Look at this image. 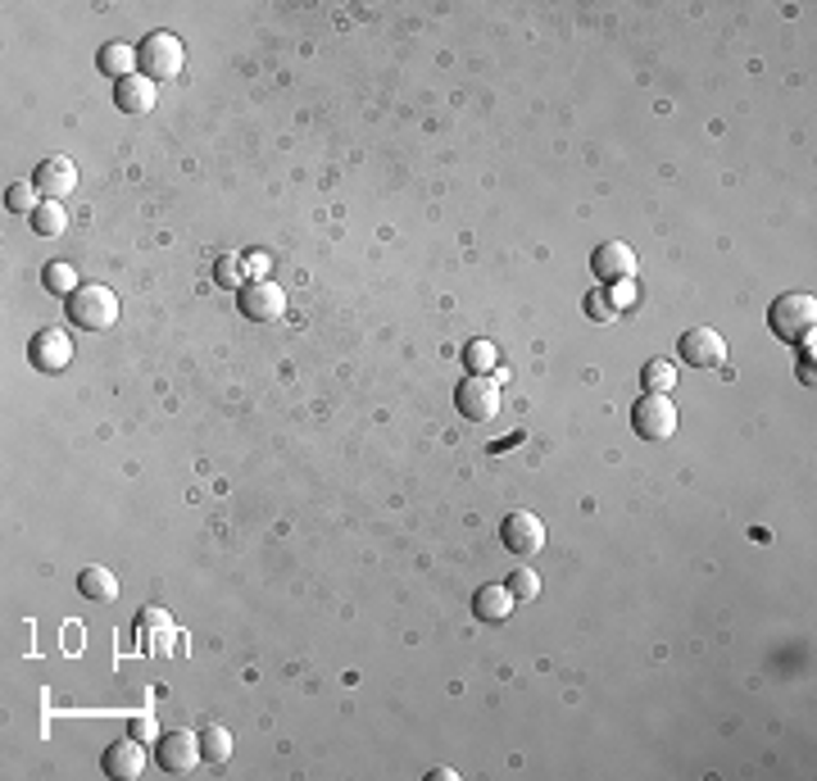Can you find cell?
<instances>
[{"label": "cell", "mask_w": 817, "mask_h": 781, "mask_svg": "<svg viewBox=\"0 0 817 781\" xmlns=\"http://www.w3.org/2000/svg\"><path fill=\"white\" fill-rule=\"evenodd\" d=\"M464 364H468V373H477V377H491L495 373V364H500V350L491 345V341H468L464 345Z\"/></svg>", "instance_id": "cell-21"}, {"label": "cell", "mask_w": 817, "mask_h": 781, "mask_svg": "<svg viewBox=\"0 0 817 781\" xmlns=\"http://www.w3.org/2000/svg\"><path fill=\"white\" fill-rule=\"evenodd\" d=\"M500 541H504V550H514L518 559H531V554L545 550V522L531 509H514L500 522Z\"/></svg>", "instance_id": "cell-9"}, {"label": "cell", "mask_w": 817, "mask_h": 781, "mask_svg": "<svg viewBox=\"0 0 817 781\" xmlns=\"http://www.w3.org/2000/svg\"><path fill=\"white\" fill-rule=\"evenodd\" d=\"M768 323H772V337L781 341H804L813 337V327H817V300L808 291H785L772 300V310H768Z\"/></svg>", "instance_id": "cell-2"}, {"label": "cell", "mask_w": 817, "mask_h": 781, "mask_svg": "<svg viewBox=\"0 0 817 781\" xmlns=\"http://www.w3.org/2000/svg\"><path fill=\"white\" fill-rule=\"evenodd\" d=\"M518 609V600H514V591H508V587H481L477 595H473V614L481 618V622H504L508 614H514Z\"/></svg>", "instance_id": "cell-16"}, {"label": "cell", "mask_w": 817, "mask_h": 781, "mask_svg": "<svg viewBox=\"0 0 817 781\" xmlns=\"http://www.w3.org/2000/svg\"><path fill=\"white\" fill-rule=\"evenodd\" d=\"M591 273H595V282H604V287L631 282V277H636V250H631L627 241H604V245H595Z\"/></svg>", "instance_id": "cell-11"}, {"label": "cell", "mask_w": 817, "mask_h": 781, "mask_svg": "<svg viewBox=\"0 0 817 781\" xmlns=\"http://www.w3.org/2000/svg\"><path fill=\"white\" fill-rule=\"evenodd\" d=\"M631 427H636V437H641V441H668V437L677 432V405H673V395L645 391V395L631 405Z\"/></svg>", "instance_id": "cell-5"}, {"label": "cell", "mask_w": 817, "mask_h": 781, "mask_svg": "<svg viewBox=\"0 0 817 781\" xmlns=\"http://www.w3.org/2000/svg\"><path fill=\"white\" fill-rule=\"evenodd\" d=\"M677 355L691 368H722L727 364V337L718 332V327H691V332H681Z\"/></svg>", "instance_id": "cell-7"}, {"label": "cell", "mask_w": 817, "mask_h": 781, "mask_svg": "<svg viewBox=\"0 0 817 781\" xmlns=\"http://www.w3.org/2000/svg\"><path fill=\"white\" fill-rule=\"evenodd\" d=\"M586 310H591L600 323H613L618 318V305H613V300L604 295V291H595V295H586Z\"/></svg>", "instance_id": "cell-26"}, {"label": "cell", "mask_w": 817, "mask_h": 781, "mask_svg": "<svg viewBox=\"0 0 817 781\" xmlns=\"http://www.w3.org/2000/svg\"><path fill=\"white\" fill-rule=\"evenodd\" d=\"M83 282H78V268L73 264H64V260H55V264H46V291H55V295H73Z\"/></svg>", "instance_id": "cell-22"}, {"label": "cell", "mask_w": 817, "mask_h": 781, "mask_svg": "<svg viewBox=\"0 0 817 781\" xmlns=\"http://www.w3.org/2000/svg\"><path fill=\"white\" fill-rule=\"evenodd\" d=\"M64 305H68V323L83 327V332H110V327L118 323V310H123L118 291L105 287V282H83Z\"/></svg>", "instance_id": "cell-1"}, {"label": "cell", "mask_w": 817, "mask_h": 781, "mask_svg": "<svg viewBox=\"0 0 817 781\" xmlns=\"http://www.w3.org/2000/svg\"><path fill=\"white\" fill-rule=\"evenodd\" d=\"M28 218H33V232L37 237H64L68 232V210L60 205V200H41Z\"/></svg>", "instance_id": "cell-19"}, {"label": "cell", "mask_w": 817, "mask_h": 781, "mask_svg": "<svg viewBox=\"0 0 817 781\" xmlns=\"http://www.w3.org/2000/svg\"><path fill=\"white\" fill-rule=\"evenodd\" d=\"M5 205H10L14 214H33V210L41 205V191H37V182H10V191H5Z\"/></svg>", "instance_id": "cell-24"}, {"label": "cell", "mask_w": 817, "mask_h": 781, "mask_svg": "<svg viewBox=\"0 0 817 781\" xmlns=\"http://www.w3.org/2000/svg\"><path fill=\"white\" fill-rule=\"evenodd\" d=\"M100 764H105V777H114V781H137L146 772V741H137V736L114 741Z\"/></svg>", "instance_id": "cell-14"}, {"label": "cell", "mask_w": 817, "mask_h": 781, "mask_svg": "<svg viewBox=\"0 0 817 781\" xmlns=\"http://www.w3.org/2000/svg\"><path fill=\"white\" fill-rule=\"evenodd\" d=\"M133 736H137V741H160V722L150 718V714L133 718Z\"/></svg>", "instance_id": "cell-27"}, {"label": "cell", "mask_w": 817, "mask_h": 781, "mask_svg": "<svg viewBox=\"0 0 817 781\" xmlns=\"http://www.w3.org/2000/svg\"><path fill=\"white\" fill-rule=\"evenodd\" d=\"M200 754H204V764H227L232 759V732L218 722H204L200 727Z\"/></svg>", "instance_id": "cell-20"}, {"label": "cell", "mask_w": 817, "mask_h": 781, "mask_svg": "<svg viewBox=\"0 0 817 781\" xmlns=\"http://www.w3.org/2000/svg\"><path fill=\"white\" fill-rule=\"evenodd\" d=\"M137 645L150 654V659H173L177 627H173L168 609H160V604H146L141 618H137Z\"/></svg>", "instance_id": "cell-8"}, {"label": "cell", "mask_w": 817, "mask_h": 781, "mask_svg": "<svg viewBox=\"0 0 817 781\" xmlns=\"http://www.w3.org/2000/svg\"><path fill=\"white\" fill-rule=\"evenodd\" d=\"M28 360H33L37 373H64L73 364L68 332H60V327H41V332L33 337V345H28Z\"/></svg>", "instance_id": "cell-12"}, {"label": "cell", "mask_w": 817, "mask_h": 781, "mask_svg": "<svg viewBox=\"0 0 817 781\" xmlns=\"http://www.w3.org/2000/svg\"><path fill=\"white\" fill-rule=\"evenodd\" d=\"M641 382H645V391H663V395H668L677 387V368L668 360H650L645 373H641Z\"/></svg>", "instance_id": "cell-23"}, {"label": "cell", "mask_w": 817, "mask_h": 781, "mask_svg": "<svg viewBox=\"0 0 817 781\" xmlns=\"http://www.w3.org/2000/svg\"><path fill=\"white\" fill-rule=\"evenodd\" d=\"M454 405H458V414H464L468 423L487 427V423H495L500 410H504L500 382H495V377H477V373H468V382H458V391H454Z\"/></svg>", "instance_id": "cell-4"}, {"label": "cell", "mask_w": 817, "mask_h": 781, "mask_svg": "<svg viewBox=\"0 0 817 781\" xmlns=\"http://www.w3.org/2000/svg\"><path fill=\"white\" fill-rule=\"evenodd\" d=\"M96 64H100V73H105V78L123 83V78H133V73H137V50L123 46V41H110V46H100Z\"/></svg>", "instance_id": "cell-18"}, {"label": "cell", "mask_w": 817, "mask_h": 781, "mask_svg": "<svg viewBox=\"0 0 817 781\" xmlns=\"http://www.w3.org/2000/svg\"><path fill=\"white\" fill-rule=\"evenodd\" d=\"M155 764L164 772H191L196 764H204V754H200V732L191 736L187 727H177V732H164L155 741Z\"/></svg>", "instance_id": "cell-10"}, {"label": "cell", "mask_w": 817, "mask_h": 781, "mask_svg": "<svg viewBox=\"0 0 817 781\" xmlns=\"http://www.w3.org/2000/svg\"><path fill=\"white\" fill-rule=\"evenodd\" d=\"M33 182L46 200H64V196L78 191V168H73V160H64V155H50V160L37 164Z\"/></svg>", "instance_id": "cell-13"}, {"label": "cell", "mask_w": 817, "mask_h": 781, "mask_svg": "<svg viewBox=\"0 0 817 781\" xmlns=\"http://www.w3.org/2000/svg\"><path fill=\"white\" fill-rule=\"evenodd\" d=\"M237 310L250 323H277V318H287V291H282V282H268V277H250L237 291Z\"/></svg>", "instance_id": "cell-6"}, {"label": "cell", "mask_w": 817, "mask_h": 781, "mask_svg": "<svg viewBox=\"0 0 817 781\" xmlns=\"http://www.w3.org/2000/svg\"><path fill=\"white\" fill-rule=\"evenodd\" d=\"M227 277H237V264L232 260H218V282L227 287Z\"/></svg>", "instance_id": "cell-28"}, {"label": "cell", "mask_w": 817, "mask_h": 781, "mask_svg": "<svg viewBox=\"0 0 817 781\" xmlns=\"http://www.w3.org/2000/svg\"><path fill=\"white\" fill-rule=\"evenodd\" d=\"M78 591H83V600H91V604H114V600H118V572L91 564V568H83V577H78Z\"/></svg>", "instance_id": "cell-17"}, {"label": "cell", "mask_w": 817, "mask_h": 781, "mask_svg": "<svg viewBox=\"0 0 817 781\" xmlns=\"http://www.w3.org/2000/svg\"><path fill=\"white\" fill-rule=\"evenodd\" d=\"M187 64V46L183 37H173V33H150L141 46H137V68L146 73L150 83H168L177 78Z\"/></svg>", "instance_id": "cell-3"}, {"label": "cell", "mask_w": 817, "mask_h": 781, "mask_svg": "<svg viewBox=\"0 0 817 781\" xmlns=\"http://www.w3.org/2000/svg\"><path fill=\"white\" fill-rule=\"evenodd\" d=\"M114 100H118V110H123V114H150L160 96H155V83H150L146 73H133V78L114 83Z\"/></svg>", "instance_id": "cell-15"}, {"label": "cell", "mask_w": 817, "mask_h": 781, "mask_svg": "<svg viewBox=\"0 0 817 781\" xmlns=\"http://www.w3.org/2000/svg\"><path fill=\"white\" fill-rule=\"evenodd\" d=\"M504 587L514 591V600H518V604H527V600H536V595H541V577H536L531 568H518V572L508 577Z\"/></svg>", "instance_id": "cell-25"}]
</instances>
